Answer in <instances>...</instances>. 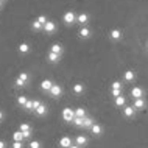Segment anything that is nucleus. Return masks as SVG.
<instances>
[{"label": "nucleus", "mask_w": 148, "mask_h": 148, "mask_svg": "<svg viewBox=\"0 0 148 148\" xmlns=\"http://www.w3.org/2000/svg\"><path fill=\"white\" fill-rule=\"evenodd\" d=\"M3 2H6V0H3Z\"/></svg>", "instance_id": "nucleus-40"}, {"label": "nucleus", "mask_w": 148, "mask_h": 148, "mask_svg": "<svg viewBox=\"0 0 148 148\" xmlns=\"http://www.w3.org/2000/svg\"><path fill=\"white\" fill-rule=\"evenodd\" d=\"M27 101H28V97H25V95H21V97H17V105L19 106H25L27 105Z\"/></svg>", "instance_id": "nucleus-28"}, {"label": "nucleus", "mask_w": 148, "mask_h": 148, "mask_svg": "<svg viewBox=\"0 0 148 148\" xmlns=\"http://www.w3.org/2000/svg\"><path fill=\"white\" fill-rule=\"evenodd\" d=\"M56 22H53V21H49L45 23V25H44V31H45L47 34H53L55 31H56Z\"/></svg>", "instance_id": "nucleus-7"}, {"label": "nucleus", "mask_w": 148, "mask_h": 148, "mask_svg": "<svg viewBox=\"0 0 148 148\" xmlns=\"http://www.w3.org/2000/svg\"><path fill=\"white\" fill-rule=\"evenodd\" d=\"M19 131H22V133H33V128H31V125H28V123H21Z\"/></svg>", "instance_id": "nucleus-25"}, {"label": "nucleus", "mask_w": 148, "mask_h": 148, "mask_svg": "<svg viewBox=\"0 0 148 148\" xmlns=\"http://www.w3.org/2000/svg\"><path fill=\"white\" fill-rule=\"evenodd\" d=\"M50 97H53V98H58V97H61L62 95V87L59 86V84H53V87L50 89Z\"/></svg>", "instance_id": "nucleus-9"}, {"label": "nucleus", "mask_w": 148, "mask_h": 148, "mask_svg": "<svg viewBox=\"0 0 148 148\" xmlns=\"http://www.w3.org/2000/svg\"><path fill=\"white\" fill-rule=\"evenodd\" d=\"M111 95H112L114 98H117V97H120V95H123V94H122V89H111Z\"/></svg>", "instance_id": "nucleus-31"}, {"label": "nucleus", "mask_w": 148, "mask_h": 148, "mask_svg": "<svg viewBox=\"0 0 148 148\" xmlns=\"http://www.w3.org/2000/svg\"><path fill=\"white\" fill-rule=\"evenodd\" d=\"M114 105L117 106V108H125L126 106V98L123 97V95H120V97H117V98H114Z\"/></svg>", "instance_id": "nucleus-19"}, {"label": "nucleus", "mask_w": 148, "mask_h": 148, "mask_svg": "<svg viewBox=\"0 0 148 148\" xmlns=\"http://www.w3.org/2000/svg\"><path fill=\"white\" fill-rule=\"evenodd\" d=\"M145 47H147V50H148V39H147V44H145Z\"/></svg>", "instance_id": "nucleus-39"}, {"label": "nucleus", "mask_w": 148, "mask_h": 148, "mask_svg": "<svg viewBox=\"0 0 148 148\" xmlns=\"http://www.w3.org/2000/svg\"><path fill=\"white\" fill-rule=\"evenodd\" d=\"M134 109H143V108L147 106V103H145V100L143 98H137V100H134Z\"/></svg>", "instance_id": "nucleus-22"}, {"label": "nucleus", "mask_w": 148, "mask_h": 148, "mask_svg": "<svg viewBox=\"0 0 148 148\" xmlns=\"http://www.w3.org/2000/svg\"><path fill=\"white\" fill-rule=\"evenodd\" d=\"M87 142H89V139L86 137V136H83V134H79L75 137V145H78V147H81V148H84L87 145Z\"/></svg>", "instance_id": "nucleus-11"}, {"label": "nucleus", "mask_w": 148, "mask_h": 148, "mask_svg": "<svg viewBox=\"0 0 148 148\" xmlns=\"http://www.w3.org/2000/svg\"><path fill=\"white\" fill-rule=\"evenodd\" d=\"M90 133L98 137V136L103 134V126L100 125V123H94V125H92V128H90Z\"/></svg>", "instance_id": "nucleus-15"}, {"label": "nucleus", "mask_w": 148, "mask_h": 148, "mask_svg": "<svg viewBox=\"0 0 148 148\" xmlns=\"http://www.w3.org/2000/svg\"><path fill=\"white\" fill-rule=\"evenodd\" d=\"M41 105H42L41 100H33V111H36V109H38V108L41 106Z\"/></svg>", "instance_id": "nucleus-33"}, {"label": "nucleus", "mask_w": 148, "mask_h": 148, "mask_svg": "<svg viewBox=\"0 0 148 148\" xmlns=\"http://www.w3.org/2000/svg\"><path fill=\"white\" fill-rule=\"evenodd\" d=\"M78 36H79V39H89L92 36V30L89 27H81L78 31Z\"/></svg>", "instance_id": "nucleus-8"}, {"label": "nucleus", "mask_w": 148, "mask_h": 148, "mask_svg": "<svg viewBox=\"0 0 148 148\" xmlns=\"http://www.w3.org/2000/svg\"><path fill=\"white\" fill-rule=\"evenodd\" d=\"M70 148H81V147H78V145H72Z\"/></svg>", "instance_id": "nucleus-38"}, {"label": "nucleus", "mask_w": 148, "mask_h": 148, "mask_svg": "<svg viewBox=\"0 0 148 148\" xmlns=\"http://www.w3.org/2000/svg\"><path fill=\"white\" fill-rule=\"evenodd\" d=\"M28 81H30V73L28 72H21L17 75V78L14 79V84H16V87H23V86H27Z\"/></svg>", "instance_id": "nucleus-1"}, {"label": "nucleus", "mask_w": 148, "mask_h": 148, "mask_svg": "<svg viewBox=\"0 0 148 148\" xmlns=\"http://www.w3.org/2000/svg\"><path fill=\"white\" fill-rule=\"evenodd\" d=\"M94 123H95V120L92 119V117H84V120H83V126H81V128H84V130H90Z\"/></svg>", "instance_id": "nucleus-21"}, {"label": "nucleus", "mask_w": 148, "mask_h": 148, "mask_svg": "<svg viewBox=\"0 0 148 148\" xmlns=\"http://www.w3.org/2000/svg\"><path fill=\"white\" fill-rule=\"evenodd\" d=\"M47 112H49V108H47V105H44V103L34 111V114L39 115V117H44V115H47Z\"/></svg>", "instance_id": "nucleus-18"}, {"label": "nucleus", "mask_w": 148, "mask_h": 148, "mask_svg": "<svg viewBox=\"0 0 148 148\" xmlns=\"http://www.w3.org/2000/svg\"><path fill=\"white\" fill-rule=\"evenodd\" d=\"M3 119H5V114H3V111H2V109H0V123H2V122H3Z\"/></svg>", "instance_id": "nucleus-36"}, {"label": "nucleus", "mask_w": 148, "mask_h": 148, "mask_svg": "<svg viewBox=\"0 0 148 148\" xmlns=\"http://www.w3.org/2000/svg\"><path fill=\"white\" fill-rule=\"evenodd\" d=\"M8 147V143L5 140H0V148H6Z\"/></svg>", "instance_id": "nucleus-35"}, {"label": "nucleus", "mask_w": 148, "mask_h": 148, "mask_svg": "<svg viewBox=\"0 0 148 148\" xmlns=\"http://www.w3.org/2000/svg\"><path fill=\"white\" fill-rule=\"evenodd\" d=\"M73 94H77V95L84 94V84H81V83H77V84H73Z\"/></svg>", "instance_id": "nucleus-23"}, {"label": "nucleus", "mask_w": 148, "mask_h": 148, "mask_svg": "<svg viewBox=\"0 0 148 148\" xmlns=\"http://www.w3.org/2000/svg\"><path fill=\"white\" fill-rule=\"evenodd\" d=\"M59 59H61V55H56V53H51V51H49L47 53V61L49 62H59Z\"/></svg>", "instance_id": "nucleus-20"}, {"label": "nucleus", "mask_w": 148, "mask_h": 148, "mask_svg": "<svg viewBox=\"0 0 148 148\" xmlns=\"http://www.w3.org/2000/svg\"><path fill=\"white\" fill-rule=\"evenodd\" d=\"M11 148H23V142H13Z\"/></svg>", "instance_id": "nucleus-34"}, {"label": "nucleus", "mask_w": 148, "mask_h": 148, "mask_svg": "<svg viewBox=\"0 0 148 148\" xmlns=\"http://www.w3.org/2000/svg\"><path fill=\"white\" fill-rule=\"evenodd\" d=\"M31 30H33V31H44V25H42V23H39L38 21H33V22H31Z\"/></svg>", "instance_id": "nucleus-27"}, {"label": "nucleus", "mask_w": 148, "mask_h": 148, "mask_svg": "<svg viewBox=\"0 0 148 148\" xmlns=\"http://www.w3.org/2000/svg\"><path fill=\"white\" fill-rule=\"evenodd\" d=\"M123 79H125L126 83H133L136 79V72L134 70H126L125 73H123Z\"/></svg>", "instance_id": "nucleus-16"}, {"label": "nucleus", "mask_w": 148, "mask_h": 148, "mask_svg": "<svg viewBox=\"0 0 148 148\" xmlns=\"http://www.w3.org/2000/svg\"><path fill=\"white\" fill-rule=\"evenodd\" d=\"M13 142H23L22 131H14V133H13Z\"/></svg>", "instance_id": "nucleus-26"}, {"label": "nucleus", "mask_w": 148, "mask_h": 148, "mask_svg": "<svg viewBox=\"0 0 148 148\" xmlns=\"http://www.w3.org/2000/svg\"><path fill=\"white\" fill-rule=\"evenodd\" d=\"M53 84H55V83L51 81V79H49V78H47V79H42V83H41V89H42L44 92H50V89L53 87Z\"/></svg>", "instance_id": "nucleus-13"}, {"label": "nucleus", "mask_w": 148, "mask_h": 148, "mask_svg": "<svg viewBox=\"0 0 148 148\" xmlns=\"http://www.w3.org/2000/svg\"><path fill=\"white\" fill-rule=\"evenodd\" d=\"M61 117H62L64 122L72 123V120L75 119V109H72V108H64L62 112H61Z\"/></svg>", "instance_id": "nucleus-3"}, {"label": "nucleus", "mask_w": 148, "mask_h": 148, "mask_svg": "<svg viewBox=\"0 0 148 148\" xmlns=\"http://www.w3.org/2000/svg\"><path fill=\"white\" fill-rule=\"evenodd\" d=\"M3 5H5V2H3V0H0V11H2V8H3Z\"/></svg>", "instance_id": "nucleus-37"}, {"label": "nucleus", "mask_w": 148, "mask_h": 148, "mask_svg": "<svg viewBox=\"0 0 148 148\" xmlns=\"http://www.w3.org/2000/svg\"><path fill=\"white\" fill-rule=\"evenodd\" d=\"M58 145H59V148H70L72 147V139L69 136H62V137L59 139Z\"/></svg>", "instance_id": "nucleus-10"}, {"label": "nucleus", "mask_w": 148, "mask_h": 148, "mask_svg": "<svg viewBox=\"0 0 148 148\" xmlns=\"http://www.w3.org/2000/svg\"><path fill=\"white\" fill-rule=\"evenodd\" d=\"M28 148H42V143L39 142V140H30Z\"/></svg>", "instance_id": "nucleus-29"}, {"label": "nucleus", "mask_w": 148, "mask_h": 148, "mask_svg": "<svg viewBox=\"0 0 148 148\" xmlns=\"http://www.w3.org/2000/svg\"><path fill=\"white\" fill-rule=\"evenodd\" d=\"M17 50H19V53H21V55H27V53H30L31 47H30L28 42H21V44H19V47H17Z\"/></svg>", "instance_id": "nucleus-12"}, {"label": "nucleus", "mask_w": 148, "mask_h": 148, "mask_svg": "<svg viewBox=\"0 0 148 148\" xmlns=\"http://www.w3.org/2000/svg\"><path fill=\"white\" fill-rule=\"evenodd\" d=\"M123 38V33L120 28H112L109 31V39L111 41H120V39Z\"/></svg>", "instance_id": "nucleus-6"}, {"label": "nucleus", "mask_w": 148, "mask_h": 148, "mask_svg": "<svg viewBox=\"0 0 148 148\" xmlns=\"http://www.w3.org/2000/svg\"><path fill=\"white\" fill-rule=\"evenodd\" d=\"M62 22L66 23L67 27H70V25H73V23H77V14H75V11H66L62 16Z\"/></svg>", "instance_id": "nucleus-2"}, {"label": "nucleus", "mask_w": 148, "mask_h": 148, "mask_svg": "<svg viewBox=\"0 0 148 148\" xmlns=\"http://www.w3.org/2000/svg\"><path fill=\"white\" fill-rule=\"evenodd\" d=\"M75 117H78V119L87 117V112H86L84 108H77V109H75Z\"/></svg>", "instance_id": "nucleus-24"}, {"label": "nucleus", "mask_w": 148, "mask_h": 148, "mask_svg": "<svg viewBox=\"0 0 148 148\" xmlns=\"http://www.w3.org/2000/svg\"><path fill=\"white\" fill-rule=\"evenodd\" d=\"M123 115H125L126 119H133L134 115H136L134 106H125V108H123Z\"/></svg>", "instance_id": "nucleus-14"}, {"label": "nucleus", "mask_w": 148, "mask_h": 148, "mask_svg": "<svg viewBox=\"0 0 148 148\" xmlns=\"http://www.w3.org/2000/svg\"><path fill=\"white\" fill-rule=\"evenodd\" d=\"M77 23H79L81 27H87V23H89V14L87 13L77 14Z\"/></svg>", "instance_id": "nucleus-5"}, {"label": "nucleus", "mask_w": 148, "mask_h": 148, "mask_svg": "<svg viewBox=\"0 0 148 148\" xmlns=\"http://www.w3.org/2000/svg\"><path fill=\"white\" fill-rule=\"evenodd\" d=\"M36 21H38L39 23H42V25H45V23L49 22V19H47V16H45V14H39Z\"/></svg>", "instance_id": "nucleus-30"}, {"label": "nucleus", "mask_w": 148, "mask_h": 148, "mask_svg": "<svg viewBox=\"0 0 148 148\" xmlns=\"http://www.w3.org/2000/svg\"><path fill=\"white\" fill-rule=\"evenodd\" d=\"M111 89H122V83H120V81H114L112 84H111Z\"/></svg>", "instance_id": "nucleus-32"}, {"label": "nucleus", "mask_w": 148, "mask_h": 148, "mask_svg": "<svg viewBox=\"0 0 148 148\" xmlns=\"http://www.w3.org/2000/svg\"><path fill=\"white\" fill-rule=\"evenodd\" d=\"M131 97H133V100L143 98L145 97V90H143L142 87H139V86H134L133 89H131Z\"/></svg>", "instance_id": "nucleus-4"}, {"label": "nucleus", "mask_w": 148, "mask_h": 148, "mask_svg": "<svg viewBox=\"0 0 148 148\" xmlns=\"http://www.w3.org/2000/svg\"><path fill=\"white\" fill-rule=\"evenodd\" d=\"M49 51H51V53H56V55H62L64 49H62V45H61V44H58V42H56V44H51Z\"/></svg>", "instance_id": "nucleus-17"}]
</instances>
